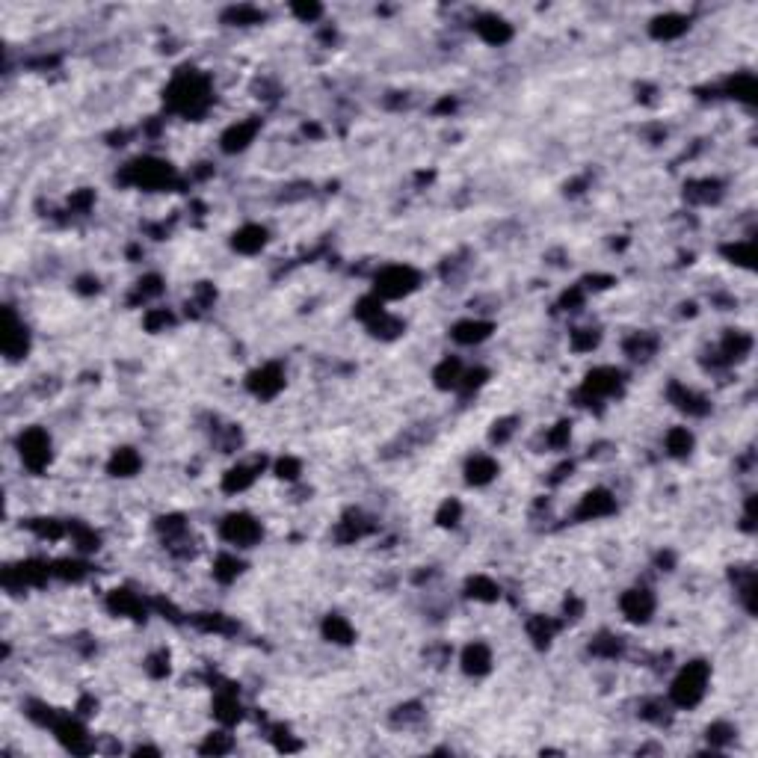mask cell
Here are the masks:
<instances>
[{
	"label": "cell",
	"mask_w": 758,
	"mask_h": 758,
	"mask_svg": "<svg viewBox=\"0 0 758 758\" xmlns=\"http://www.w3.org/2000/svg\"><path fill=\"white\" fill-rule=\"evenodd\" d=\"M231 750V744L225 741L222 735H211L208 741H204V746H202V752H229Z\"/></svg>",
	"instance_id": "83f0119b"
},
{
	"label": "cell",
	"mask_w": 758,
	"mask_h": 758,
	"mask_svg": "<svg viewBox=\"0 0 758 758\" xmlns=\"http://www.w3.org/2000/svg\"><path fill=\"white\" fill-rule=\"evenodd\" d=\"M468 589H471V596H474V598H486V602L498 598V587L492 584V580H486V578H474L468 584Z\"/></svg>",
	"instance_id": "484cf974"
},
{
	"label": "cell",
	"mask_w": 758,
	"mask_h": 758,
	"mask_svg": "<svg viewBox=\"0 0 758 758\" xmlns=\"http://www.w3.org/2000/svg\"><path fill=\"white\" fill-rule=\"evenodd\" d=\"M282 386H284V377H282V370L275 368V364H267V368H261L258 373H252V379H249V388H252L258 397H273Z\"/></svg>",
	"instance_id": "ba28073f"
},
{
	"label": "cell",
	"mask_w": 758,
	"mask_h": 758,
	"mask_svg": "<svg viewBox=\"0 0 758 758\" xmlns=\"http://www.w3.org/2000/svg\"><path fill=\"white\" fill-rule=\"evenodd\" d=\"M728 732H732V728H728V726L717 723V726L708 728V741H711V744H726V741H728Z\"/></svg>",
	"instance_id": "4dcf8cb0"
},
{
	"label": "cell",
	"mask_w": 758,
	"mask_h": 758,
	"mask_svg": "<svg viewBox=\"0 0 758 758\" xmlns=\"http://www.w3.org/2000/svg\"><path fill=\"white\" fill-rule=\"evenodd\" d=\"M477 30H480V36H483L486 42H504V39L509 36V27H507L504 21H495V18H489V21L477 24Z\"/></svg>",
	"instance_id": "d6986e66"
},
{
	"label": "cell",
	"mask_w": 758,
	"mask_h": 758,
	"mask_svg": "<svg viewBox=\"0 0 758 758\" xmlns=\"http://www.w3.org/2000/svg\"><path fill=\"white\" fill-rule=\"evenodd\" d=\"M255 131H258V125H255V122H246V125H234L231 131L222 136V149H225V151H240V149H246V145L252 143Z\"/></svg>",
	"instance_id": "7c38bea8"
},
{
	"label": "cell",
	"mask_w": 758,
	"mask_h": 758,
	"mask_svg": "<svg viewBox=\"0 0 758 758\" xmlns=\"http://www.w3.org/2000/svg\"><path fill=\"white\" fill-rule=\"evenodd\" d=\"M125 178L134 181V184H140V187H166L175 178V172H172L169 163L136 160V163H131V169H127Z\"/></svg>",
	"instance_id": "277c9868"
},
{
	"label": "cell",
	"mask_w": 758,
	"mask_h": 758,
	"mask_svg": "<svg viewBox=\"0 0 758 758\" xmlns=\"http://www.w3.org/2000/svg\"><path fill=\"white\" fill-rule=\"evenodd\" d=\"M110 607H113V610H119V613H145V607H143L140 602H136L134 596H127L125 589H122V593H119V589H116L113 598H110Z\"/></svg>",
	"instance_id": "ffe728a7"
},
{
	"label": "cell",
	"mask_w": 758,
	"mask_h": 758,
	"mask_svg": "<svg viewBox=\"0 0 758 758\" xmlns=\"http://www.w3.org/2000/svg\"><path fill=\"white\" fill-rule=\"evenodd\" d=\"M252 480H255L252 468L238 465V468H231V471H229V477H225V489H229V492H240V489L249 486Z\"/></svg>",
	"instance_id": "ac0fdd59"
},
{
	"label": "cell",
	"mask_w": 758,
	"mask_h": 758,
	"mask_svg": "<svg viewBox=\"0 0 758 758\" xmlns=\"http://www.w3.org/2000/svg\"><path fill=\"white\" fill-rule=\"evenodd\" d=\"M705 684H708V666H705L702 661L687 664V666L682 669V675H678L675 682H673V691H669V696H673L675 705L691 708V705H696L699 699H702Z\"/></svg>",
	"instance_id": "7a4b0ae2"
},
{
	"label": "cell",
	"mask_w": 758,
	"mask_h": 758,
	"mask_svg": "<svg viewBox=\"0 0 758 758\" xmlns=\"http://www.w3.org/2000/svg\"><path fill=\"white\" fill-rule=\"evenodd\" d=\"M326 637L335 640V643H350L352 631H350V625L344 622L341 616H329V619H326Z\"/></svg>",
	"instance_id": "603a6c76"
},
{
	"label": "cell",
	"mask_w": 758,
	"mask_h": 758,
	"mask_svg": "<svg viewBox=\"0 0 758 758\" xmlns=\"http://www.w3.org/2000/svg\"><path fill=\"white\" fill-rule=\"evenodd\" d=\"M136 468H140V456H136L134 450H119V454L113 456V465H110L113 474H122V477L134 474Z\"/></svg>",
	"instance_id": "e0dca14e"
},
{
	"label": "cell",
	"mask_w": 758,
	"mask_h": 758,
	"mask_svg": "<svg viewBox=\"0 0 758 758\" xmlns=\"http://www.w3.org/2000/svg\"><path fill=\"white\" fill-rule=\"evenodd\" d=\"M691 445H693V439L687 430H673L666 436V448H669V454H675V456H684L687 450H691Z\"/></svg>",
	"instance_id": "44dd1931"
},
{
	"label": "cell",
	"mask_w": 758,
	"mask_h": 758,
	"mask_svg": "<svg viewBox=\"0 0 758 758\" xmlns=\"http://www.w3.org/2000/svg\"><path fill=\"white\" fill-rule=\"evenodd\" d=\"M216 717H220L222 723L240 720V705H238V699H234V696H220V699H216Z\"/></svg>",
	"instance_id": "7402d4cb"
},
{
	"label": "cell",
	"mask_w": 758,
	"mask_h": 758,
	"mask_svg": "<svg viewBox=\"0 0 758 758\" xmlns=\"http://www.w3.org/2000/svg\"><path fill=\"white\" fill-rule=\"evenodd\" d=\"M551 634H554V625L548 622V619H534V622H530V637L536 640V643H548L551 640Z\"/></svg>",
	"instance_id": "4316f807"
},
{
	"label": "cell",
	"mask_w": 758,
	"mask_h": 758,
	"mask_svg": "<svg viewBox=\"0 0 758 758\" xmlns=\"http://www.w3.org/2000/svg\"><path fill=\"white\" fill-rule=\"evenodd\" d=\"M297 471H299V465L293 459H282L279 462V477H297Z\"/></svg>",
	"instance_id": "1f68e13d"
},
{
	"label": "cell",
	"mask_w": 758,
	"mask_h": 758,
	"mask_svg": "<svg viewBox=\"0 0 758 758\" xmlns=\"http://www.w3.org/2000/svg\"><path fill=\"white\" fill-rule=\"evenodd\" d=\"M622 610H625L628 619H634V622H646L649 613L655 610V598L649 596V589H631V593L622 598Z\"/></svg>",
	"instance_id": "9c48e42d"
},
{
	"label": "cell",
	"mask_w": 758,
	"mask_h": 758,
	"mask_svg": "<svg viewBox=\"0 0 758 758\" xmlns=\"http://www.w3.org/2000/svg\"><path fill=\"white\" fill-rule=\"evenodd\" d=\"M613 498L607 495V492H589V495L584 498V504H580L578 509V516L580 518H598V516H607V513H613Z\"/></svg>",
	"instance_id": "30bf717a"
},
{
	"label": "cell",
	"mask_w": 758,
	"mask_h": 758,
	"mask_svg": "<svg viewBox=\"0 0 758 758\" xmlns=\"http://www.w3.org/2000/svg\"><path fill=\"white\" fill-rule=\"evenodd\" d=\"M456 518H459V504L456 501H448V504L441 507V513H439V521L441 525H456Z\"/></svg>",
	"instance_id": "f1b7e54d"
},
{
	"label": "cell",
	"mask_w": 758,
	"mask_h": 758,
	"mask_svg": "<svg viewBox=\"0 0 758 758\" xmlns=\"http://www.w3.org/2000/svg\"><path fill=\"white\" fill-rule=\"evenodd\" d=\"M616 388H619V370H613V368H598V370L589 373L587 382H584V394L589 400L607 397V394H613Z\"/></svg>",
	"instance_id": "52a82bcc"
},
{
	"label": "cell",
	"mask_w": 758,
	"mask_h": 758,
	"mask_svg": "<svg viewBox=\"0 0 758 758\" xmlns=\"http://www.w3.org/2000/svg\"><path fill=\"white\" fill-rule=\"evenodd\" d=\"M459 379H462L459 361H456V359L441 361V368L436 370V382H439V386H441V388H454V386H459Z\"/></svg>",
	"instance_id": "2e32d148"
},
{
	"label": "cell",
	"mask_w": 758,
	"mask_h": 758,
	"mask_svg": "<svg viewBox=\"0 0 758 758\" xmlns=\"http://www.w3.org/2000/svg\"><path fill=\"white\" fill-rule=\"evenodd\" d=\"M222 536L229 539L231 545H243L246 548V545H252L255 539L261 536V530H258V525H255L249 516H231L222 525Z\"/></svg>",
	"instance_id": "8992f818"
},
{
	"label": "cell",
	"mask_w": 758,
	"mask_h": 758,
	"mask_svg": "<svg viewBox=\"0 0 758 758\" xmlns=\"http://www.w3.org/2000/svg\"><path fill=\"white\" fill-rule=\"evenodd\" d=\"M596 344H598V335H596V332L578 329V335H575V347H578V350H589V347H596Z\"/></svg>",
	"instance_id": "f546056e"
},
{
	"label": "cell",
	"mask_w": 758,
	"mask_h": 758,
	"mask_svg": "<svg viewBox=\"0 0 758 758\" xmlns=\"http://www.w3.org/2000/svg\"><path fill=\"white\" fill-rule=\"evenodd\" d=\"M418 273L412 267H386L377 275V297H403V293L415 291Z\"/></svg>",
	"instance_id": "3957f363"
},
{
	"label": "cell",
	"mask_w": 758,
	"mask_h": 758,
	"mask_svg": "<svg viewBox=\"0 0 758 758\" xmlns=\"http://www.w3.org/2000/svg\"><path fill=\"white\" fill-rule=\"evenodd\" d=\"M21 459L33 471L45 468V462L51 459V441H48V436L42 430H27L21 436Z\"/></svg>",
	"instance_id": "5b68a950"
},
{
	"label": "cell",
	"mask_w": 758,
	"mask_h": 758,
	"mask_svg": "<svg viewBox=\"0 0 758 758\" xmlns=\"http://www.w3.org/2000/svg\"><path fill=\"white\" fill-rule=\"evenodd\" d=\"M489 323H480V320H465V323H459V326L454 329V338L459 344H477V341H483L486 335H489Z\"/></svg>",
	"instance_id": "9a60e30c"
},
{
	"label": "cell",
	"mask_w": 758,
	"mask_h": 758,
	"mask_svg": "<svg viewBox=\"0 0 758 758\" xmlns=\"http://www.w3.org/2000/svg\"><path fill=\"white\" fill-rule=\"evenodd\" d=\"M625 350L631 352L634 359H649V352L655 350V341L652 338H643V335H634V338L625 344Z\"/></svg>",
	"instance_id": "d4e9b609"
},
{
	"label": "cell",
	"mask_w": 758,
	"mask_h": 758,
	"mask_svg": "<svg viewBox=\"0 0 758 758\" xmlns=\"http://www.w3.org/2000/svg\"><path fill=\"white\" fill-rule=\"evenodd\" d=\"M213 575L220 578V580H234L240 575V563H238V557H229V554H222L220 560H216V569H213Z\"/></svg>",
	"instance_id": "cb8c5ba5"
},
{
	"label": "cell",
	"mask_w": 758,
	"mask_h": 758,
	"mask_svg": "<svg viewBox=\"0 0 758 758\" xmlns=\"http://www.w3.org/2000/svg\"><path fill=\"white\" fill-rule=\"evenodd\" d=\"M166 101L181 113H199L202 107L208 104V83H204V77H199V74H181L172 81L169 92H166Z\"/></svg>",
	"instance_id": "6da1fadb"
},
{
	"label": "cell",
	"mask_w": 758,
	"mask_h": 758,
	"mask_svg": "<svg viewBox=\"0 0 758 758\" xmlns=\"http://www.w3.org/2000/svg\"><path fill=\"white\" fill-rule=\"evenodd\" d=\"M264 240H267V231L261 229V225H246V229H240L238 234H234V249H240V252H258Z\"/></svg>",
	"instance_id": "4fadbf2b"
},
{
	"label": "cell",
	"mask_w": 758,
	"mask_h": 758,
	"mask_svg": "<svg viewBox=\"0 0 758 758\" xmlns=\"http://www.w3.org/2000/svg\"><path fill=\"white\" fill-rule=\"evenodd\" d=\"M498 474V465L495 462H492L489 456H474L468 462V480L474 486H483V483H489L492 477Z\"/></svg>",
	"instance_id": "5bb4252c"
},
{
	"label": "cell",
	"mask_w": 758,
	"mask_h": 758,
	"mask_svg": "<svg viewBox=\"0 0 758 758\" xmlns=\"http://www.w3.org/2000/svg\"><path fill=\"white\" fill-rule=\"evenodd\" d=\"M489 664H492V655H489V649L483 643L468 646L465 655H462V666H465V673H471V675H483L489 669Z\"/></svg>",
	"instance_id": "8fae6325"
}]
</instances>
